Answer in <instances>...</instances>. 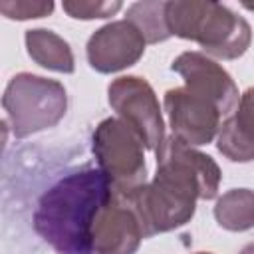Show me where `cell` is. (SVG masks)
Segmentation results:
<instances>
[{
	"mask_svg": "<svg viewBox=\"0 0 254 254\" xmlns=\"http://www.w3.org/2000/svg\"><path fill=\"white\" fill-rule=\"evenodd\" d=\"M54 2H30V0H4L0 2V12L10 20H30L44 18L52 14Z\"/></svg>",
	"mask_w": 254,
	"mask_h": 254,
	"instance_id": "obj_15",
	"label": "cell"
},
{
	"mask_svg": "<svg viewBox=\"0 0 254 254\" xmlns=\"http://www.w3.org/2000/svg\"><path fill=\"white\" fill-rule=\"evenodd\" d=\"M216 149L232 163L254 159V87L240 95L236 111L220 125Z\"/></svg>",
	"mask_w": 254,
	"mask_h": 254,
	"instance_id": "obj_11",
	"label": "cell"
},
{
	"mask_svg": "<svg viewBox=\"0 0 254 254\" xmlns=\"http://www.w3.org/2000/svg\"><path fill=\"white\" fill-rule=\"evenodd\" d=\"M65 14L75 20H95L109 18L121 10V2H64Z\"/></svg>",
	"mask_w": 254,
	"mask_h": 254,
	"instance_id": "obj_16",
	"label": "cell"
},
{
	"mask_svg": "<svg viewBox=\"0 0 254 254\" xmlns=\"http://www.w3.org/2000/svg\"><path fill=\"white\" fill-rule=\"evenodd\" d=\"M91 149L115 194L129 196L147 183L145 141L123 119H103L93 131Z\"/></svg>",
	"mask_w": 254,
	"mask_h": 254,
	"instance_id": "obj_5",
	"label": "cell"
},
{
	"mask_svg": "<svg viewBox=\"0 0 254 254\" xmlns=\"http://www.w3.org/2000/svg\"><path fill=\"white\" fill-rule=\"evenodd\" d=\"M155 155V179L125 196L139 216L145 238L187 224L194 216L196 200H210L218 194L222 177L212 157L175 135L165 137Z\"/></svg>",
	"mask_w": 254,
	"mask_h": 254,
	"instance_id": "obj_1",
	"label": "cell"
},
{
	"mask_svg": "<svg viewBox=\"0 0 254 254\" xmlns=\"http://www.w3.org/2000/svg\"><path fill=\"white\" fill-rule=\"evenodd\" d=\"M26 50L28 56L42 67L58 71V73H73L75 60L69 44L48 28H34L28 30L26 36Z\"/></svg>",
	"mask_w": 254,
	"mask_h": 254,
	"instance_id": "obj_12",
	"label": "cell"
},
{
	"mask_svg": "<svg viewBox=\"0 0 254 254\" xmlns=\"http://www.w3.org/2000/svg\"><path fill=\"white\" fill-rule=\"evenodd\" d=\"M145 38L129 20H115L91 34L85 46L89 65L99 73H115L135 65L145 54Z\"/></svg>",
	"mask_w": 254,
	"mask_h": 254,
	"instance_id": "obj_8",
	"label": "cell"
},
{
	"mask_svg": "<svg viewBox=\"0 0 254 254\" xmlns=\"http://www.w3.org/2000/svg\"><path fill=\"white\" fill-rule=\"evenodd\" d=\"M218 226L230 232H244L254 226V190L230 189L214 204Z\"/></svg>",
	"mask_w": 254,
	"mask_h": 254,
	"instance_id": "obj_13",
	"label": "cell"
},
{
	"mask_svg": "<svg viewBox=\"0 0 254 254\" xmlns=\"http://www.w3.org/2000/svg\"><path fill=\"white\" fill-rule=\"evenodd\" d=\"M2 107L16 139L56 127L67 111V91L56 81L36 73H16L2 95Z\"/></svg>",
	"mask_w": 254,
	"mask_h": 254,
	"instance_id": "obj_4",
	"label": "cell"
},
{
	"mask_svg": "<svg viewBox=\"0 0 254 254\" xmlns=\"http://www.w3.org/2000/svg\"><path fill=\"white\" fill-rule=\"evenodd\" d=\"M163 103L173 135L187 145H206L218 135L224 115L212 99L183 85L169 89Z\"/></svg>",
	"mask_w": 254,
	"mask_h": 254,
	"instance_id": "obj_7",
	"label": "cell"
},
{
	"mask_svg": "<svg viewBox=\"0 0 254 254\" xmlns=\"http://www.w3.org/2000/svg\"><path fill=\"white\" fill-rule=\"evenodd\" d=\"M115 196L107 175L87 167L62 177L38 200L32 224L58 254H93V228Z\"/></svg>",
	"mask_w": 254,
	"mask_h": 254,
	"instance_id": "obj_2",
	"label": "cell"
},
{
	"mask_svg": "<svg viewBox=\"0 0 254 254\" xmlns=\"http://www.w3.org/2000/svg\"><path fill=\"white\" fill-rule=\"evenodd\" d=\"M171 69L185 79L189 89L212 99L224 117H230L236 111L240 101L238 87L230 73L208 56L200 52H183L175 58Z\"/></svg>",
	"mask_w": 254,
	"mask_h": 254,
	"instance_id": "obj_9",
	"label": "cell"
},
{
	"mask_svg": "<svg viewBox=\"0 0 254 254\" xmlns=\"http://www.w3.org/2000/svg\"><path fill=\"white\" fill-rule=\"evenodd\" d=\"M143 238V226L131 202L115 194L97 216L93 228V254H135Z\"/></svg>",
	"mask_w": 254,
	"mask_h": 254,
	"instance_id": "obj_10",
	"label": "cell"
},
{
	"mask_svg": "<svg viewBox=\"0 0 254 254\" xmlns=\"http://www.w3.org/2000/svg\"><path fill=\"white\" fill-rule=\"evenodd\" d=\"M107 99L119 119L141 135L145 147L157 151L165 139V123L151 83L139 75H121L109 83Z\"/></svg>",
	"mask_w": 254,
	"mask_h": 254,
	"instance_id": "obj_6",
	"label": "cell"
},
{
	"mask_svg": "<svg viewBox=\"0 0 254 254\" xmlns=\"http://www.w3.org/2000/svg\"><path fill=\"white\" fill-rule=\"evenodd\" d=\"M196 254H210V252H196Z\"/></svg>",
	"mask_w": 254,
	"mask_h": 254,
	"instance_id": "obj_19",
	"label": "cell"
},
{
	"mask_svg": "<svg viewBox=\"0 0 254 254\" xmlns=\"http://www.w3.org/2000/svg\"><path fill=\"white\" fill-rule=\"evenodd\" d=\"M125 20L143 34L147 44H159L173 36L167 24V2H135L127 8Z\"/></svg>",
	"mask_w": 254,
	"mask_h": 254,
	"instance_id": "obj_14",
	"label": "cell"
},
{
	"mask_svg": "<svg viewBox=\"0 0 254 254\" xmlns=\"http://www.w3.org/2000/svg\"><path fill=\"white\" fill-rule=\"evenodd\" d=\"M238 254H254V242H250V244H246Z\"/></svg>",
	"mask_w": 254,
	"mask_h": 254,
	"instance_id": "obj_17",
	"label": "cell"
},
{
	"mask_svg": "<svg viewBox=\"0 0 254 254\" xmlns=\"http://www.w3.org/2000/svg\"><path fill=\"white\" fill-rule=\"evenodd\" d=\"M242 6H244V8H248V10H252V12H254V4H242Z\"/></svg>",
	"mask_w": 254,
	"mask_h": 254,
	"instance_id": "obj_18",
	"label": "cell"
},
{
	"mask_svg": "<svg viewBox=\"0 0 254 254\" xmlns=\"http://www.w3.org/2000/svg\"><path fill=\"white\" fill-rule=\"evenodd\" d=\"M167 24L173 36L196 42L218 60L244 56L252 42L246 18L218 2H167Z\"/></svg>",
	"mask_w": 254,
	"mask_h": 254,
	"instance_id": "obj_3",
	"label": "cell"
}]
</instances>
